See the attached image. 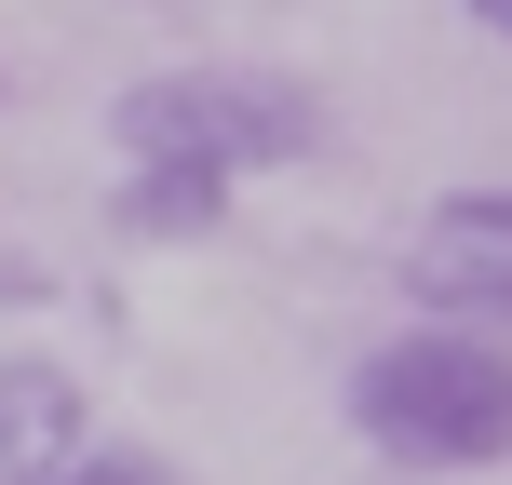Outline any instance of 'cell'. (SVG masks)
<instances>
[{"instance_id": "obj_6", "label": "cell", "mask_w": 512, "mask_h": 485, "mask_svg": "<svg viewBox=\"0 0 512 485\" xmlns=\"http://www.w3.org/2000/svg\"><path fill=\"white\" fill-rule=\"evenodd\" d=\"M27 485H189L176 459H162V445H68V459H54V472H27Z\"/></svg>"}, {"instance_id": "obj_2", "label": "cell", "mask_w": 512, "mask_h": 485, "mask_svg": "<svg viewBox=\"0 0 512 485\" xmlns=\"http://www.w3.org/2000/svg\"><path fill=\"white\" fill-rule=\"evenodd\" d=\"M108 135H122V162H203L243 189L324 149V95L283 68H162V81H122Z\"/></svg>"}, {"instance_id": "obj_3", "label": "cell", "mask_w": 512, "mask_h": 485, "mask_svg": "<svg viewBox=\"0 0 512 485\" xmlns=\"http://www.w3.org/2000/svg\"><path fill=\"white\" fill-rule=\"evenodd\" d=\"M405 297H418V324L512 337V243H499V230H459V216H418V243H405Z\"/></svg>"}, {"instance_id": "obj_4", "label": "cell", "mask_w": 512, "mask_h": 485, "mask_svg": "<svg viewBox=\"0 0 512 485\" xmlns=\"http://www.w3.org/2000/svg\"><path fill=\"white\" fill-rule=\"evenodd\" d=\"M68 445H95V391H81L54 351H0V485L54 472Z\"/></svg>"}, {"instance_id": "obj_9", "label": "cell", "mask_w": 512, "mask_h": 485, "mask_svg": "<svg viewBox=\"0 0 512 485\" xmlns=\"http://www.w3.org/2000/svg\"><path fill=\"white\" fill-rule=\"evenodd\" d=\"M472 14H486V0H472Z\"/></svg>"}, {"instance_id": "obj_7", "label": "cell", "mask_w": 512, "mask_h": 485, "mask_svg": "<svg viewBox=\"0 0 512 485\" xmlns=\"http://www.w3.org/2000/svg\"><path fill=\"white\" fill-rule=\"evenodd\" d=\"M432 216H459V230H499V243H512V176H499V189H445Z\"/></svg>"}, {"instance_id": "obj_5", "label": "cell", "mask_w": 512, "mask_h": 485, "mask_svg": "<svg viewBox=\"0 0 512 485\" xmlns=\"http://www.w3.org/2000/svg\"><path fill=\"white\" fill-rule=\"evenodd\" d=\"M216 216H230V176H203V162H122V189H108L122 243H203Z\"/></svg>"}, {"instance_id": "obj_8", "label": "cell", "mask_w": 512, "mask_h": 485, "mask_svg": "<svg viewBox=\"0 0 512 485\" xmlns=\"http://www.w3.org/2000/svg\"><path fill=\"white\" fill-rule=\"evenodd\" d=\"M486 27H499V41H512V0H486Z\"/></svg>"}, {"instance_id": "obj_1", "label": "cell", "mask_w": 512, "mask_h": 485, "mask_svg": "<svg viewBox=\"0 0 512 485\" xmlns=\"http://www.w3.org/2000/svg\"><path fill=\"white\" fill-rule=\"evenodd\" d=\"M351 432L391 472H512V337L472 324H405L351 364Z\"/></svg>"}]
</instances>
